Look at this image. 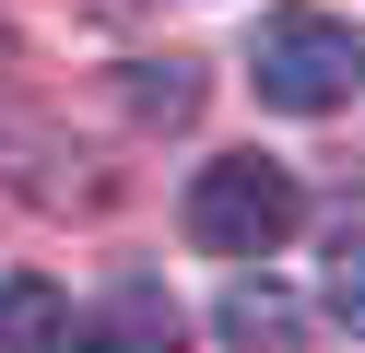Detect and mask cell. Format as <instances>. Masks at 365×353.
Instances as JSON below:
<instances>
[{
    "instance_id": "obj_1",
    "label": "cell",
    "mask_w": 365,
    "mask_h": 353,
    "mask_svg": "<svg viewBox=\"0 0 365 353\" xmlns=\"http://www.w3.org/2000/svg\"><path fill=\"white\" fill-rule=\"evenodd\" d=\"M294 224H307V188H294V165H271V153H212L189 177V247L200 259H247V271H259Z\"/></svg>"
},
{
    "instance_id": "obj_2",
    "label": "cell",
    "mask_w": 365,
    "mask_h": 353,
    "mask_svg": "<svg viewBox=\"0 0 365 353\" xmlns=\"http://www.w3.org/2000/svg\"><path fill=\"white\" fill-rule=\"evenodd\" d=\"M247 71H259V106H283V118H330L341 94H354V36H341L330 12H271L259 47H247Z\"/></svg>"
},
{
    "instance_id": "obj_3",
    "label": "cell",
    "mask_w": 365,
    "mask_h": 353,
    "mask_svg": "<svg viewBox=\"0 0 365 353\" xmlns=\"http://www.w3.org/2000/svg\"><path fill=\"white\" fill-rule=\"evenodd\" d=\"M59 342L71 353H177V306H165V282H106Z\"/></svg>"
},
{
    "instance_id": "obj_4",
    "label": "cell",
    "mask_w": 365,
    "mask_h": 353,
    "mask_svg": "<svg viewBox=\"0 0 365 353\" xmlns=\"http://www.w3.org/2000/svg\"><path fill=\"white\" fill-rule=\"evenodd\" d=\"M59 329H71V295L48 271H0V353H59Z\"/></svg>"
},
{
    "instance_id": "obj_5",
    "label": "cell",
    "mask_w": 365,
    "mask_h": 353,
    "mask_svg": "<svg viewBox=\"0 0 365 353\" xmlns=\"http://www.w3.org/2000/svg\"><path fill=\"white\" fill-rule=\"evenodd\" d=\"M224 342L236 353H307V318H294L283 282H236V295H224Z\"/></svg>"
},
{
    "instance_id": "obj_6",
    "label": "cell",
    "mask_w": 365,
    "mask_h": 353,
    "mask_svg": "<svg viewBox=\"0 0 365 353\" xmlns=\"http://www.w3.org/2000/svg\"><path fill=\"white\" fill-rule=\"evenodd\" d=\"M130 106H142V118H165V130H177V118L200 106V71H189V59H153V71H130Z\"/></svg>"
},
{
    "instance_id": "obj_7",
    "label": "cell",
    "mask_w": 365,
    "mask_h": 353,
    "mask_svg": "<svg viewBox=\"0 0 365 353\" xmlns=\"http://www.w3.org/2000/svg\"><path fill=\"white\" fill-rule=\"evenodd\" d=\"M330 318L365 329V235H341V247H330Z\"/></svg>"
},
{
    "instance_id": "obj_8",
    "label": "cell",
    "mask_w": 365,
    "mask_h": 353,
    "mask_svg": "<svg viewBox=\"0 0 365 353\" xmlns=\"http://www.w3.org/2000/svg\"><path fill=\"white\" fill-rule=\"evenodd\" d=\"M354 71H365V47H354Z\"/></svg>"
}]
</instances>
